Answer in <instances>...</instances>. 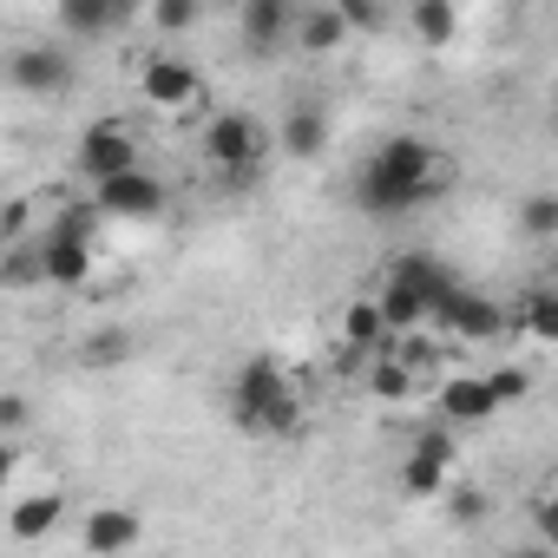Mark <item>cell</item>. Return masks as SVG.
<instances>
[{"label": "cell", "mask_w": 558, "mask_h": 558, "mask_svg": "<svg viewBox=\"0 0 558 558\" xmlns=\"http://www.w3.org/2000/svg\"><path fill=\"white\" fill-rule=\"evenodd\" d=\"M434 178H440V151H434L427 138L401 132V138H388V145L368 158V171H362V204H368L375 217L414 210V204L434 191Z\"/></svg>", "instance_id": "obj_1"}, {"label": "cell", "mask_w": 558, "mask_h": 558, "mask_svg": "<svg viewBox=\"0 0 558 558\" xmlns=\"http://www.w3.org/2000/svg\"><path fill=\"white\" fill-rule=\"evenodd\" d=\"M40 276L53 290H86V276H93V210L86 204H73L53 236H40Z\"/></svg>", "instance_id": "obj_2"}, {"label": "cell", "mask_w": 558, "mask_h": 558, "mask_svg": "<svg viewBox=\"0 0 558 558\" xmlns=\"http://www.w3.org/2000/svg\"><path fill=\"white\" fill-rule=\"evenodd\" d=\"M204 158H210L230 184H243V178H256V165L269 158V132H263L250 112H217V119L204 125Z\"/></svg>", "instance_id": "obj_3"}, {"label": "cell", "mask_w": 558, "mask_h": 558, "mask_svg": "<svg viewBox=\"0 0 558 558\" xmlns=\"http://www.w3.org/2000/svg\"><path fill=\"white\" fill-rule=\"evenodd\" d=\"M296 388H290V375L276 368L269 355H250L243 362V375H236V395H230V414H236V427L243 434H269V421H276V408H283Z\"/></svg>", "instance_id": "obj_4"}, {"label": "cell", "mask_w": 558, "mask_h": 558, "mask_svg": "<svg viewBox=\"0 0 558 558\" xmlns=\"http://www.w3.org/2000/svg\"><path fill=\"white\" fill-rule=\"evenodd\" d=\"M80 171H86L93 184L138 171V138H132V125H119V119H93V125L80 132Z\"/></svg>", "instance_id": "obj_5"}, {"label": "cell", "mask_w": 558, "mask_h": 558, "mask_svg": "<svg viewBox=\"0 0 558 558\" xmlns=\"http://www.w3.org/2000/svg\"><path fill=\"white\" fill-rule=\"evenodd\" d=\"M93 210L125 217V223H151V217H165V178L145 165L125 178H106V184H93Z\"/></svg>", "instance_id": "obj_6"}, {"label": "cell", "mask_w": 558, "mask_h": 558, "mask_svg": "<svg viewBox=\"0 0 558 558\" xmlns=\"http://www.w3.org/2000/svg\"><path fill=\"white\" fill-rule=\"evenodd\" d=\"M138 93H145V106L184 112V106H197V99H204V73H197L184 53H151V60L138 66Z\"/></svg>", "instance_id": "obj_7"}, {"label": "cell", "mask_w": 558, "mask_h": 558, "mask_svg": "<svg viewBox=\"0 0 558 558\" xmlns=\"http://www.w3.org/2000/svg\"><path fill=\"white\" fill-rule=\"evenodd\" d=\"M453 460H460L453 427H427V434H414V447H408V460H401V486H408L414 499H434V493L453 480Z\"/></svg>", "instance_id": "obj_8"}, {"label": "cell", "mask_w": 558, "mask_h": 558, "mask_svg": "<svg viewBox=\"0 0 558 558\" xmlns=\"http://www.w3.org/2000/svg\"><path fill=\"white\" fill-rule=\"evenodd\" d=\"M8 80L21 93H34V99H53V93L73 86V53L66 47H14L8 53Z\"/></svg>", "instance_id": "obj_9"}, {"label": "cell", "mask_w": 558, "mask_h": 558, "mask_svg": "<svg viewBox=\"0 0 558 558\" xmlns=\"http://www.w3.org/2000/svg\"><path fill=\"white\" fill-rule=\"evenodd\" d=\"M434 323H440V329H453L460 342H493V336L506 329V310H499L493 296H480V290H466V283H460V290L434 310Z\"/></svg>", "instance_id": "obj_10"}, {"label": "cell", "mask_w": 558, "mask_h": 558, "mask_svg": "<svg viewBox=\"0 0 558 558\" xmlns=\"http://www.w3.org/2000/svg\"><path fill=\"white\" fill-rule=\"evenodd\" d=\"M80 532H86V551H93V558H125V551H138L145 519H138L132 506H93Z\"/></svg>", "instance_id": "obj_11"}, {"label": "cell", "mask_w": 558, "mask_h": 558, "mask_svg": "<svg viewBox=\"0 0 558 558\" xmlns=\"http://www.w3.org/2000/svg\"><path fill=\"white\" fill-rule=\"evenodd\" d=\"M388 283H401V290H414L421 303H427V316L460 290V276L440 263V256H427V250H408V256H395V269H388Z\"/></svg>", "instance_id": "obj_12"}, {"label": "cell", "mask_w": 558, "mask_h": 558, "mask_svg": "<svg viewBox=\"0 0 558 558\" xmlns=\"http://www.w3.org/2000/svg\"><path fill=\"white\" fill-rule=\"evenodd\" d=\"M290 21H296V8H290V0H243L236 34H243V47L263 60L269 47H283V40H290Z\"/></svg>", "instance_id": "obj_13"}, {"label": "cell", "mask_w": 558, "mask_h": 558, "mask_svg": "<svg viewBox=\"0 0 558 558\" xmlns=\"http://www.w3.org/2000/svg\"><path fill=\"white\" fill-rule=\"evenodd\" d=\"M493 414H499V408H493V395H486L480 375H447V381H440V421L480 427V421H493Z\"/></svg>", "instance_id": "obj_14"}, {"label": "cell", "mask_w": 558, "mask_h": 558, "mask_svg": "<svg viewBox=\"0 0 558 558\" xmlns=\"http://www.w3.org/2000/svg\"><path fill=\"white\" fill-rule=\"evenodd\" d=\"M290 40H296V53H336V47L349 40V27H342L336 8H296Z\"/></svg>", "instance_id": "obj_15"}, {"label": "cell", "mask_w": 558, "mask_h": 558, "mask_svg": "<svg viewBox=\"0 0 558 558\" xmlns=\"http://www.w3.org/2000/svg\"><path fill=\"white\" fill-rule=\"evenodd\" d=\"M60 519H66V493H34V499H21V506L8 512V532H14L21 545H34V538H47Z\"/></svg>", "instance_id": "obj_16"}, {"label": "cell", "mask_w": 558, "mask_h": 558, "mask_svg": "<svg viewBox=\"0 0 558 558\" xmlns=\"http://www.w3.org/2000/svg\"><path fill=\"white\" fill-rule=\"evenodd\" d=\"M323 145H329L323 106H290V119H283V151H290V158H323Z\"/></svg>", "instance_id": "obj_17"}, {"label": "cell", "mask_w": 558, "mask_h": 558, "mask_svg": "<svg viewBox=\"0 0 558 558\" xmlns=\"http://www.w3.org/2000/svg\"><path fill=\"white\" fill-rule=\"evenodd\" d=\"M408 27H414L421 47H453L460 14H453V0H414V8H408Z\"/></svg>", "instance_id": "obj_18"}, {"label": "cell", "mask_w": 558, "mask_h": 558, "mask_svg": "<svg viewBox=\"0 0 558 558\" xmlns=\"http://www.w3.org/2000/svg\"><path fill=\"white\" fill-rule=\"evenodd\" d=\"M125 21V8H112V0H66V8H60V27L66 34H106V27H119Z\"/></svg>", "instance_id": "obj_19"}, {"label": "cell", "mask_w": 558, "mask_h": 558, "mask_svg": "<svg viewBox=\"0 0 558 558\" xmlns=\"http://www.w3.org/2000/svg\"><path fill=\"white\" fill-rule=\"evenodd\" d=\"M132 349H138V342H132L125 329H93V336L80 342V362H86V368H119V362H132Z\"/></svg>", "instance_id": "obj_20"}, {"label": "cell", "mask_w": 558, "mask_h": 558, "mask_svg": "<svg viewBox=\"0 0 558 558\" xmlns=\"http://www.w3.org/2000/svg\"><path fill=\"white\" fill-rule=\"evenodd\" d=\"M0 283L8 290H40L47 276H40V243H14L8 263H0Z\"/></svg>", "instance_id": "obj_21"}, {"label": "cell", "mask_w": 558, "mask_h": 558, "mask_svg": "<svg viewBox=\"0 0 558 558\" xmlns=\"http://www.w3.org/2000/svg\"><path fill=\"white\" fill-rule=\"evenodd\" d=\"M519 323H525V336H532V342H558V296H551V290H538V296H525V310H519Z\"/></svg>", "instance_id": "obj_22"}, {"label": "cell", "mask_w": 558, "mask_h": 558, "mask_svg": "<svg viewBox=\"0 0 558 558\" xmlns=\"http://www.w3.org/2000/svg\"><path fill=\"white\" fill-rule=\"evenodd\" d=\"M342 336H349V349H375V342L388 336V329H381V316H375V296L342 310Z\"/></svg>", "instance_id": "obj_23"}, {"label": "cell", "mask_w": 558, "mask_h": 558, "mask_svg": "<svg viewBox=\"0 0 558 558\" xmlns=\"http://www.w3.org/2000/svg\"><path fill=\"white\" fill-rule=\"evenodd\" d=\"M368 395L375 401H408L414 395V368L408 362H375L368 368Z\"/></svg>", "instance_id": "obj_24"}, {"label": "cell", "mask_w": 558, "mask_h": 558, "mask_svg": "<svg viewBox=\"0 0 558 558\" xmlns=\"http://www.w3.org/2000/svg\"><path fill=\"white\" fill-rule=\"evenodd\" d=\"M519 230H525V236H558V197H551V191H532V197L519 204Z\"/></svg>", "instance_id": "obj_25"}, {"label": "cell", "mask_w": 558, "mask_h": 558, "mask_svg": "<svg viewBox=\"0 0 558 558\" xmlns=\"http://www.w3.org/2000/svg\"><path fill=\"white\" fill-rule=\"evenodd\" d=\"M197 21H204L197 0H158V8H151V27H158V34H191Z\"/></svg>", "instance_id": "obj_26"}, {"label": "cell", "mask_w": 558, "mask_h": 558, "mask_svg": "<svg viewBox=\"0 0 558 558\" xmlns=\"http://www.w3.org/2000/svg\"><path fill=\"white\" fill-rule=\"evenodd\" d=\"M440 493H447V519H453V525H480V519H486V493H480V486H453V480H447Z\"/></svg>", "instance_id": "obj_27"}, {"label": "cell", "mask_w": 558, "mask_h": 558, "mask_svg": "<svg viewBox=\"0 0 558 558\" xmlns=\"http://www.w3.org/2000/svg\"><path fill=\"white\" fill-rule=\"evenodd\" d=\"M480 381H486L493 408H506V401H525V388H532V375H525V368H493V375H480Z\"/></svg>", "instance_id": "obj_28"}, {"label": "cell", "mask_w": 558, "mask_h": 558, "mask_svg": "<svg viewBox=\"0 0 558 558\" xmlns=\"http://www.w3.org/2000/svg\"><path fill=\"white\" fill-rule=\"evenodd\" d=\"M34 427V401L27 395H0V440H14Z\"/></svg>", "instance_id": "obj_29"}, {"label": "cell", "mask_w": 558, "mask_h": 558, "mask_svg": "<svg viewBox=\"0 0 558 558\" xmlns=\"http://www.w3.org/2000/svg\"><path fill=\"white\" fill-rule=\"evenodd\" d=\"M14 466H21V447H14V440H0V486L14 480Z\"/></svg>", "instance_id": "obj_30"}, {"label": "cell", "mask_w": 558, "mask_h": 558, "mask_svg": "<svg viewBox=\"0 0 558 558\" xmlns=\"http://www.w3.org/2000/svg\"><path fill=\"white\" fill-rule=\"evenodd\" d=\"M512 558H551V545H525V551H512Z\"/></svg>", "instance_id": "obj_31"}]
</instances>
